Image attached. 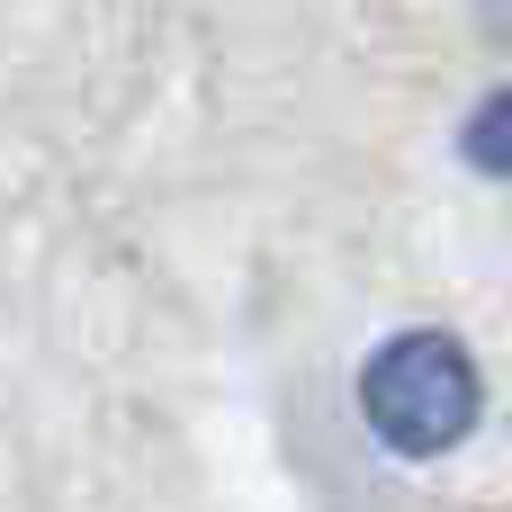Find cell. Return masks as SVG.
<instances>
[{
    "mask_svg": "<svg viewBox=\"0 0 512 512\" xmlns=\"http://www.w3.org/2000/svg\"><path fill=\"white\" fill-rule=\"evenodd\" d=\"M369 405H378L387 441H405V450H432V441H450V432L477 414V378H468V360H459L441 333H414V342H396V351L378 360V378H369Z\"/></svg>",
    "mask_w": 512,
    "mask_h": 512,
    "instance_id": "6da1fadb",
    "label": "cell"
},
{
    "mask_svg": "<svg viewBox=\"0 0 512 512\" xmlns=\"http://www.w3.org/2000/svg\"><path fill=\"white\" fill-rule=\"evenodd\" d=\"M468 153L486 162V171H512V90L495 108H477V126H468Z\"/></svg>",
    "mask_w": 512,
    "mask_h": 512,
    "instance_id": "7a4b0ae2",
    "label": "cell"
},
{
    "mask_svg": "<svg viewBox=\"0 0 512 512\" xmlns=\"http://www.w3.org/2000/svg\"><path fill=\"white\" fill-rule=\"evenodd\" d=\"M504 9H512V0H504Z\"/></svg>",
    "mask_w": 512,
    "mask_h": 512,
    "instance_id": "3957f363",
    "label": "cell"
}]
</instances>
